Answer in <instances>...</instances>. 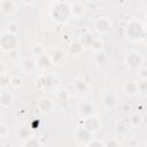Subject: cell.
I'll use <instances>...</instances> for the list:
<instances>
[{
  "instance_id": "obj_1",
  "label": "cell",
  "mask_w": 147,
  "mask_h": 147,
  "mask_svg": "<svg viewBox=\"0 0 147 147\" xmlns=\"http://www.w3.org/2000/svg\"><path fill=\"white\" fill-rule=\"evenodd\" d=\"M18 45L17 34L10 31H6L1 34V49L3 52H13Z\"/></svg>"
},
{
  "instance_id": "obj_2",
  "label": "cell",
  "mask_w": 147,
  "mask_h": 147,
  "mask_svg": "<svg viewBox=\"0 0 147 147\" xmlns=\"http://www.w3.org/2000/svg\"><path fill=\"white\" fill-rule=\"evenodd\" d=\"M125 32H126V36L127 38H130L131 40H139L144 37V33H145V30L144 28L141 26V24L134 20H131L126 28H125Z\"/></svg>"
},
{
  "instance_id": "obj_3",
  "label": "cell",
  "mask_w": 147,
  "mask_h": 147,
  "mask_svg": "<svg viewBox=\"0 0 147 147\" xmlns=\"http://www.w3.org/2000/svg\"><path fill=\"white\" fill-rule=\"evenodd\" d=\"M142 63H144V57L137 51H131L125 56V64L130 69H138Z\"/></svg>"
},
{
  "instance_id": "obj_4",
  "label": "cell",
  "mask_w": 147,
  "mask_h": 147,
  "mask_svg": "<svg viewBox=\"0 0 147 147\" xmlns=\"http://www.w3.org/2000/svg\"><path fill=\"white\" fill-rule=\"evenodd\" d=\"M96 111V107L95 105L90 101V100H85L83 102L79 103L78 106V114L80 117L83 118H86V117H90V116H93Z\"/></svg>"
},
{
  "instance_id": "obj_5",
  "label": "cell",
  "mask_w": 147,
  "mask_h": 147,
  "mask_svg": "<svg viewBox=\"0 0 147 147\" xmlns=\"http://www.w3.org/2000/svg\"><path fill=\"white\" fill-rule=\"evenodd\" d=\"M94 29L101 34L109 33L111 30V22L108 17H99L94 21Z\"/></svg>"
},
{
  "instance_id": "obj_6",
  "label": "cell",
  "mask_w": 147,
  "mask_h": 147,
  "mask_svg": "<svg viewBox=\"0 0 147 147\" xmlns=\"http://www.w3.org/2000/svg\"><path fill=\"white\" fill-rule=\"evenodd\" d=\"M38 85L42 91L53 90L56 85V78L53 75H42L39 77Z\"/></svg>"
},
{
  "instance_id": "obj_7",
  "label": "cell",
  "mask_w": 147,
  "mask_h": 147,
  "mask_svg": "<svg viewBox=\"0 0 147 147\" xmlns=\"http://www.w3.org/2000/svg\"><path fill=\"white\" fill-rule=\"evenodd\" d=\"M82 125H83L86 130H88L92 134L96 133V132L100 130V127H101V123H100V121H99V119H98V117H95L94 115H93V116H90V117L84 118V121H83Z\"/></svg>"
},
{
  "instance_id": "obj_8",
  "label": "cell",
  "mask_w": 147,
  "mask_h": 147,
  "mask_svg": "<svg viewBox=\"0 0 147 147\" xmlns=\"http://www.w3.org/2000/svg\"><path fill=\"white\" fill-rule=\"evenodd\" d=\"M76 139H77L78 144H85L86 145L90 140H92V133L82 125V127L76 129Z\"/></svg>"
},
{
  "instance_id": "obj_9",
  "label": "cell",
  "mask_w": 147,
  "mask_h": 147,
  "mask_svg": "<svg viewBox=\"0 0 147 147\" xmlns=\"http://www.w3.org/2000/svg\"><path fill=\"white\" fill-rule=\"evenodd\" d=\"M38 107H39V110L42 113V114H49L54 108H55V102L49 99V98H41L39 103H38Z\"/></svg>"
},
{
  "instance_id": "obj_10",
  "label": "cell",
  "mask_w": 147,
  "mask_h": 147,
  "mask_svg": "<svg viewBox=\"0 0 147 147\" xmlns=\"http://www.w3.org/2000/svg\"><path fill=\"white\" fill-rule=\"evenodd\" d=\"M36 62H37V68H39L40 70H46L51 65H53L49 54H46V53H42L41 55L36 56Z\"/></svg>"
},
{
  "instance_id": "obj_11",
  "label": "cell",
  "mask_w": 147,
  "mask_h": 147,
  "mask_svg": "<svg viewBox=\"0 0 147 147\" xmlns=\"http://www.w3.org/2000/svg\"><path fill=\"white\" fill-rule=\"evenodd\" d=\"M123 90L129 95H137L139 94V87L137 82H126L123 85Z\"/></svg>"
},
{
  "instance_id": "obj_12",
  "label": "cell",
  "mask_w": 147,
  "mask_h": 147,
  "mask_svg": "<svg viewBox=\"0 0 147 147\" xmlns=\"http://www.w3.org/2000/svg\"><path fill=\"white\" fill-rule=\"evenodd\" d=\"M13 102H14L13 94L7 92V91H2L1 94H0V103H1V106L5 107V108H8V107H10L13 105Z\"/></svg>"
},
{
  "instance_id": "obj_13",
  "label": "cell",
  "mask_w": 147,
  "mask_h": 147,
  "mask_svg": "<svg viewBox=\"0 0 147 147\" xmlns=\"http://www.w3.org/2000/svg\"><path fill=\"white\" fill-rule=\"evenodd\" d=\"M102 103L107 108H114L116 105V98L111 92H105L102 94Z\"/></svg>"
},
{
  "instance_id": "obj_14",
  "label": "cell",
  "mask_w": 147,
  "mask_h": 147,
  "mask_svg": "<svg viewBox=\"0 0 147 147\" xmlns=\"http://www.w3.org/2000/svg\"><path fill=\"white\" fill-rule=\"evenodd\" d=\"M74 87L78 93H84L88 90V83H86L83 78L76 77L74 79Z\"/></svg>"
},
{
  "instance_id": "obj_15",
  "label": "cell",
  "mask_w": 147,
  "mask_h": 147,
  "mask_svg": "<svg viewBox=\"0 0 147 147\" xmlns=\"http://www.w3.org/2000/svg\"><path fill=\"white\" fill-rule=\"evenodd\" d=\"M51 56V60H52V63L55 65V64H60L63 60H64V53L61 48H55L53 51L52 54H49Z\"/></svg>"
},
{
  "instance_id": "obj_16",
  "label": "cell",
  "mask_w": 147,
  "mask_h": 147,
  "mask_svg": "<svg viewBox=\"0 0 147 147\" xmlns=\"http://www.w3.org/2000/svg\"><path fill=\"white\" fill-rule=\"evenodd\" d=\"M15 3L13 0H2L1 1V13L2 15H9L14 11Z\"/></svg>"
},
{
  "instance_id": "obj_17",
  "label": "cell",
  "mask_w": 147,
  "mask_h": 147,
  "mask_svg": "<svg viewBox=\"0 0 147 147\" xmlns=\"http://www.w3.org/2000/svg\"><path fill=\"white\" fill-rule=\"evenodd\" d=\"M84 47H85V46L82 44L80 40L75 41V42L71 44V46H70V48H69V53H70L71 55H74V56H78V55H80V54L84 52Z\"/></svg>"
},
{
  "instance_id": "obj_18",
  "label": "cell",
  "mask_w": 147,
  "mask_h": 147,
  "mask_svg": "<svg viewBox=\"0 0 147 147\" xmlns=\"http://www.w3.org/2000/svg\"><path fill=\"white\" fill-rule=\"evenodd\" d=\"M70 10H71V14H72L74 16L79 17V16H82V15L84 14V11H85V7H84L83 3L78 2V1H75V2L70 6Z\"/></svg>"
},
{
  "instance_id": "obj_19",
  "label": "cell",
  "mask_w": 147,
  "mask_h": 147,
  "mask_svg": "<svg viewBox=\"0 0 147 147\" xmlns=\"http://www.w3.org/2000/svg\"><path fill=\"white\" fill-rule=\"evenodd\" d=\"M22 68L26 72H33L37 69V62L32 59H24L22 62Z\"/></svg>"
},
{
  "instance_id": "obj_20",
  "label": "cell",
  "mask_w": 147,
  "mask_h": 147,
  "mask_svg": "<svg viewBox=\"0 0 147 147\" xmlns=\"http://www.w3.org/2000/svg\"><path fill=\"white\" fill-rule=\"evenodd\" d=\"M141 123H142V116L139 113H133L129 118V124L133 127L139 126Z\"/></svg>"
},
{
  "instance_id": "obj_21",
  "label": "cell",
  "mask_w": 147,
  "mask_h": 147,
  "mask_svg": "<svg viewBox=\"0 0 147 147\" xmlns=\"http://www.w3.org/2000/svg\"><path fill=\"white\" fill-rule=\"evenodd\" d=\"M94 40H95V38L93 37V34L92 33H90V32H86L85 34H83L82 36V38H80V41H82V44L84 45V46H87V47H91L92 46V44L94 42Z\"/></svg>"
},
{
  "instance_id": "obj_22",
  "label": "cell",
  "mask_w": 147,
  "mask_h": 147,
  "mask_svg": "<svg viewBox=\"0 0 147 147\" xmlns=\"http://www.w3.org/2000/svg\"><path fill=\"white\" fill-rule=\"evenodd\" d=\"M18 137L22 140H26V139H29V138L32 137V131L28 126H22L18 130Z\"/></svg>"
},
{
  "instance_id": "obj_23",
  "label": "cell",
  "mask_w": 147,
  "mask_h": 147,
  "mask_svg": "<svg viewBox=\"0 0 147 147\" xmlns=\"http://www.w3.org/2000/svg\"><path fill=\"white\" fill-rule=\"evenodd\" d=\"M94 60H95V63L96 64H106V62H107V55L103 52L99 51V52H96V55H95Z\"/></svg>"
},
{
  "instance_id": "obj_24",
  "label": "cell",
  "mask_w": 147,
  "mask_h": 147,
  "mask_svg": "<svg viewBox=\"0 0 147 147\" xmlns=\"http://www.w3.org/2000/svg\"><path fill=\"white\" fill-rule=\"evenodd\" d=\"M10 82H11V77H10L9 75H7L6 72H2V74H1V77H0L1 87H2V88L7 87L8 85H10Z\"/></svg>"
},
{
  "instance_id": "obj_25",
  "label": "cell",
  "mask_w": 147,
  "mask_h": 147,
  "mask_svg": "<svg viewBox=\"0 0 147 147\" xmlns=\"http://www.w3.org/2000/svg\"><path fill=\"white\" fill-rule=\"evenodd\" d=\"M126 123L124 122V121H119V122H117L116 123V126H115V129H116V132L119 134V136H122V134H124L125 132H126Z\"/></svg>"
},
{
  "instance_id": "obj_26",
  "label": "cell",
  "mask_w": 147,
  "mask_h": 147,
  "mask_svg": "<svg viewBox=\"0 0 147 147\" xmlns=\"http://www.w3.org/2000/svg\"><path fill=\"white\" fill-rule=\"evenodd\" d=\"M41 145V142H40V140L39 139H37V138H29V139H26V140H24V142H23V146H33V147H37V146H40Z\"/></svg>"
},
{
  "instance_id": "obj_27",
  "label": "cell",
  "mask_w": 147,
  "mask_h": 147,
  "mask_svg": "<svg viewBox=\"0 0 147 147\" xmlns=\"http://www.w3.org/2000/svg\"><path fill=\"white\" fill-rule=\"evenodd\" d=\"M42 53H45V48H44V46H42L41 44H36V45L32 47V54H33L34 56H39V55H41Z\"/></svg>"
},
{
  "instance_id": "obj_28",
  "label": "cell",
  "mask_w": 147,
  "mask_h": 147,
  "mask_svg": "<svg viewBox=\"0 0 147 147\" xmlns=\"http://www.w3.org/2000/svg\"><path fill=\"white\" fill-rule=\"evenodd\" d=\"M56 96H57V99L60 101H68L70 94H69V92L67 90H60V91H57Z\"/></svg>"
},
{
  "instance_id": "obj_29",
  "label": "cell",
  "mask_w": 147,
  "mask_h": 147,
  "mask_svg": "<svg viewBox=\"0 0 147 147\" xmlns=\"http://www.w3.org/2000/svg\"><path fill=\"white\" fill-rule=\"evenodd\" d=\"M138 87H139V93L147 94V79H140L138 82Z\"/></svg>"
},
{
  "instance_id": "obj_30",
  "label": "cell",
  "mask_w": 147,
  "mask_h": 147,
  "mask_svg": "<svg viewBox=\"0 0 147 147\" xmlns=\"http://www.w3.org/2000/svg\"><path fill=\"white\" fill-rule=\"evenodd\" d=\"M22 84H23V80H22V78L20 76H13L11 77V82H10V85L11 86L20 87V86H22Z\"/></svg>"
},
{
  "instance_id": "obj_31",
  "label": "cell",
  "mask_w": 147,
  "mask_h": 147,
  "mask_svg": "<svg viewBox=\"0 0 147 147\" xmlns=\"http://www.w3.org/2000/svg\"><path fill=\"white\" fill-rule=\"evenodd\" d=\"M102 45H103V42H102L100 39H96V38H95V40H94V42L92 44V46H91V47H92L95 52H99V51H101Z\"/></svg>"
},
{
  "instance_id": "obj_32",
  "label": "cell",
  "mask_w": 147,
  "mask_h": 147,
  "mask_svg": "<svg viewBox=\"0 0 147 147\" xmlns=\"http://www.w3.org/2000/svg\"><path fill=\"white\" fill-rule=\"evenodd\" d=\"M0 131H1V133H0L1 139H6L7 136H8V130H7V126H6L5 123H1L0 124Z\"/></svg>"
},
{
  "instance_id": "obj_33",
  "label": "cell",
  "mask_w": 147,
  "mask_h": 147,
  "mask_svg": "<svg viewBox=\"0 0 147 147\" xmlns=\"http://www.w3.org/2000/svg\"><path fill=\"white\" fill-rule=\"evenodd\" d=\"M86 146H105V141L102 142V141H94V140H90L87 144H86Z\"/></svg>"
},
{
  "instance_id": "obj_34",
  "label": "cell",
  "mask_w": 147,
  "mask_h": 147,
  "mask_svg": "<svg viewBox=\"0 0 147 147\" xmlns=\"http://www.w3.org/2000/svg\"><path fill=\"white\" fill-rule=\"evenodd\" d=\"M140 72H141L140 78H141V79H147V69H146V68H144V69H141V70H140Z\"/></svg>"
},
{
  "instance_id": "obj_35",
  "label": "cell",
  "mask_w": 147,
  "mask_h": 147,
  "mask_svg": "<svg viewBox=\"0 0 147 147\" xmlns=\"http://www.w3.org/2000/svg\"><path fill=\"white\" fill-rule=\"evenodd\" d=\"M118 145H119V142L114 141V140H111V141H105V146H118Z\"/></svg>"
},
{
  "instance_id": "obj_36",
  "label": "cell",
  "mask_w": 147,
  "mask_h": 147,
  "mask_svg": "<svg viewBox=\"0 0 147 147\" xmlns=\"http://www.w3.org/2000/svg\"><path fill=\"white\" fill-rule=\"evenodd\" d=\"M22 3H24V5H31V3H33L36 0H20Z\"/></svg>"
},
{
  "instance_id": "obj_37",
  "label": "cell",
  "mask_w": 147,
  "mask_h": 147,
  "mask_svg": "<svg viewBox=\"0 0 147 147\" xmlns=\"http://www.w3.org/2000/svg\"><path fill=\"white\" fill-rule=\"evenodd\" d=\"M144 37L147 39V30H145V33H144Z\"/></svg>"
},
{
  "instance_id": "obj_38",
  "label": "cell",
  "mask_w": 147,
  "mask_h": 147,
  "mask_svg": "<svg viewBox=\"0 0 147 147\" xmlns=\"http://www.w3.org/2000/svg\"><path fill=\"white\" fill-rule=\"evenodd\" d=\"M146 21H147V13H146Z\"/></svg>"
}]
</instances>
